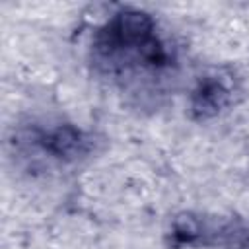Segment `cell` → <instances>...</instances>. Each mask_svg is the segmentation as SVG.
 Masks as SVG:
<instances>
[{
    "label": "cell",
    "instance_id": "obj_1",
    "mask_svg": "<svg viewBox=\"0 0 249 249\" xmlns=\"http://www.w3.org/2000/svg\"><path fill=\"white\" fill-rule=\"evenodd\" d=\"M78 144V134L72 128H60L56 130V134L53 136V146L58 152H68Z\"/></svg>",
    "mask_w": 249,
    "mask_h": 249
}]
</instances>
